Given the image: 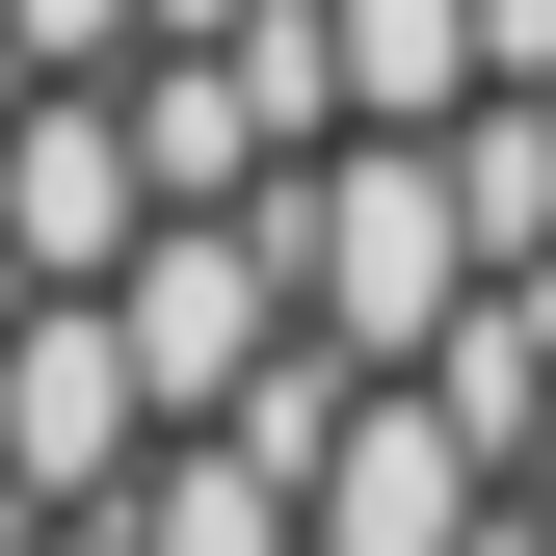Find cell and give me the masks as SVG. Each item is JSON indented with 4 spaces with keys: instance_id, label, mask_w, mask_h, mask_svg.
Instances as JSON below:
<instances>
[{
    "instance_id": "1",
    "label": "cell",
    "mask_w": 556,
    "mask_h": 556,
    "mask_svg": "<svg viewBox=\"0 0 556 556\" xmlns=\"http://www.w3.org/2000/svg\"><path fill=\"white\" fill-rule=\"evenodd\" d=\"M0 556H132V504H106V530H0Z\"/></svg>"
}]
</instances>
